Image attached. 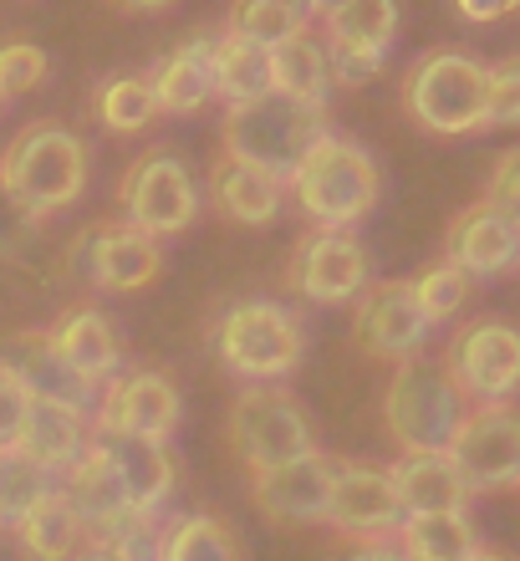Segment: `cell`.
Instances as JSON below:
<instances>
[{
    "label": "cell",
    "instance_id": "obj_48",
    "mask_svg": "<svg viewBox=\"0 0 520 561\" xmlns=\"http://www.w3.org/2000/svg\"><path fill=\"white\" fill-rule=\"evenodd\" d=\"M470 561H510V557H500V551H490V547H475L470 551Z\"/></svg>",
    "mask_w": 520,
    "mask_h": 561
},
{
    "label": "cell",
    "instance_id": "obj_34",
    "mask_svg": "<svg viewBox=\"0 0 520 561\" xmlns=\"http://www.w3.org/2000/svg\"><path fill=\"white\" fill-rule=\"evenodd\" d=\"M51 470L21 449V444H0V526H15L31 505L51 495Z\"/></svg>",
    "mask_w": 520,
    "mask_h": 561
},
{
    "label": "cell",
    "instance_id": "obj_4",
    "mask_svg": "<svg viewBox=\"0 0 520 561\" xmlns=\"http://www.w3.org/2000/svg\"><path fill=\"white\" fill-rule=\"evenodd\" d=\"M485 82L490 67L460 46H434L403 72V113L439 138L485 128Z\"/></svg>",
    "mask_w": 520,
    "mask_h": 561
},
{
    "label": "cell",
    "instance_id": "obj_16",
    "mask_svg": "<svg viewBox=\"0 0 520 561\" xmlns=\"http://www.w3.org/2000/svg\"><path fill=\"white\" fill-rule=\"evenodd\" d=\"M332 465L327 455H301L286 465L251 474V505L276 526H316L327 516V495H332Z\"/></svg>",
    "mask_w": 520,
    "mask_h": 561
},
{
    "label": "cell",
    "instance_id": "obj_10",
    "mask_svg": "<svg viewBox=\"0 0 520 561\" xmlns=\"http://www.w3.org/2000/svg\"><path fill=\"white\" fill-rule=\"evenodd\" d=\"M286 280L312 307H343V301H357L368 291V251H362L357 230L312 225L286 261Z\"/></svg>",
    "mask_w": 520,
    "mask_h": 561
},
{
    "label": "cell",
    "instance_id": "obj_32",
    "mask_svg": "<svg viewBox=\"0 0 520 561\" xmlns=\"http://www.w3.org/2000/svg\"><path fill=\"white\" fill-rule=\"evenodd\" d=\"M301 26H312V15H307L301 0H230V11H224V31H235V36L261 46L286 42Z\"/></svg>",
    "mask_w": 520,
    "mask_h": 561
},
{
    "label": "cell",
    "instance_id": "obj_42",
    "mask_svg": "<svg viewBox=\"0 0 520 561\" xmlns=\"http://www.w3.org/2000/svg\"><path fill=\"white\" fill-rule=\"evenodd\" d=\"M31 215H21L15 209V199L5 190H0V261H15V255L31 245Z\"/></svg>",
    "mask_w": 520,
    "mask_h": 561
},
{
    "label": "cell",
    "instance_id": "obj_43",
    "mask_svg": "<svg viewBox=\"0 0 520 561\" xmlns=\"http://www.w3.org/2000/svg\"><path fill=\"white\" fill-rule=\"evenodd\" d=\"M454 11L475 26H490V21H506L510 11H520V0H454Z\"/></svg>",
    "mask_w": 520,
    "mask_h": 561
},
{
    "label": "cell",
    "instance_id": "obj_44",
    "mask_svg": "<svg viewBox=\"0 0 520 561\" xmlns=\"http://www.w3.org/2000/svg\"><path fill=\"white\" fill-rule=\"evenodd\" d=\"M337 561H408V551L393 547V541H362L353 557H337Z\"/></svg>",
    "mask_w": 520,
    "mask_h": 561
},
{
    "label": "cell",
    "instance_id": "obj_27",
    "mask_svg": "<svg viewBox=\"0 0 520 561\" xmlns=\"http://www.w3.org/2000/svg\"><path fill=\"white\" fill-rule=\"evenodd\" d=\"M11 531H15V547L26 551L31 561H77V551L88 547V526L77 520V511L67 505L61 490L42 495Z\"/></svg>",
    "mask_w": 520,
    "mask_h": 561
},
{
    "label": "cell",
    "instance_id": "obj_2",
    "mask_svg": "<svg viewBox=\"0 0 520 561\" xmlns=\"http://www.w3.org/2000/svg\"><path fill=\"white\" fill-rule=\"evenodd\" d=\"M286 190L297 199V209L307 215L312 225H327V230H353L357 220H368L372 205H378V159L368 148L357 144L347 134H322L301 163L291 169Z\"/></svg>",
    "mask_w": 520,
    "mask_h": 561
},
{
    "label": "cell",
    "instance_id": "obj_45",
    "mask_svg": "<svg viewBox=\"0 0 520 561\" xmlns=\"http://www.w3.org/2000/svg\"><path fill=\"white\" fill-rule=\"evenodd\" d=\"M113 5H123V11H164L169 0H113Z\"/></svg>",
    "mask_w": 520,
    "mask_h": 561
},
{
    "label": "cell",
    "instance_id": "obj_5",
    "mask_svg": "<svg viewBox=\"0 0 520 561\" xmlns=\"http://www.w3.org/2000/svg\"><path fill=\"white\" fill-rule=\"evenodd\" d=\"M327 134V107L297 103L286 92H261L251 103H224L220 144L245 163H261L270 174L291 179L301 153Z\"/></svg>",
    "mask_w": 520,
    "mask_h": 561
},
{
    "label": "cell",
    "instance_id": "obj_18",
    "mask_svg": "<svg viewBox=\"0 0 520 561\" xmlns=\"http://www.w3.org/2000/svg\"><path fill=\"white\" fill-rule=\"evenodd\" d=\"M205 194H209V209H215L220 220L270 225L286 205V179L220 148V159L209 163V174H205Z\"/></svg>",
    "mask_w": 520,
    "mask_h": 561
},
{
    "label": "cell",
    "instance_id": "obj_13",
    "mask_svg": "<svg viewBox=\"0 0 520 561\" xmlns=\"http://www.w3.org/2000/svg\"><path fill=\"white\" fill-rule=\"evenodd\" d=\"M429 322L414 301L408 280H368V291L357 296L353 311V347L378 363H403V357L424 353Z\"/></svg>",
    "mask_w": 520,
    "mask_h": 561
},
{
    "label": "cell",
    "instance_id": "obj_39",
    "mask_svg": "<svg viewBox=\"0 0 520 561\" xmlns=\"http://www.w3.org/2000/svg\"><path fill=\"white\" fill-rule=\"evenodd\" d=\"M485 205H495L520 230V148H506L485 179Z\"/></svg>",
    "mask_w": 520,
    "mask_h": 561
},
{
    "label": "cell",
    "instance_id": "obj_6",
    "mask_svg": "<svg viewBox=\"0 0 520 561\" xmlns=\"http://www.w3.org/2000/svg\"><path fill=\"white\" fill-rule=\"evenodd\" d=\"M215 353L245 383H276L307 353L301 317L281 301H235L215 327Z\"/></svg>",
    "mask_w": 520,
    "mask_h": 561
},
{
    "label": "cell",
    "instance_id": "obj_8",
    "mask_svg": "<svg viewBox=\"0 0 520 561\" xmlns=\"http://www.w3.org/2000/svg\"><path fill=\"white\" fill-rule=\"evenodd\" d=\"M118 205H123V220L128 225H138V230L153 240H164L199 220V184H194L189 163L178 159V153L149 148V153H138V159L123 169Z\"/></svg>",
    "mask_w": 520,
    "mask_h": 561
},
{
    "label": "cell",
    "instance_id": "obj_22",
    "mask_svg": "<svg viewBox=\"0 0 520 561\" xmlns=\"http://www.w3.org/2000/svg\"><path fill=\"white\" fill-rule=\"evenodd\" d=\"M209 57H215V31H194L164 61H153L149 82L164 113L184 118V113H199L215 98V67H209Z\"/></svg>",
    "mask_w": 520,
    "mask_h": 561
},
{
    "label": "cell",
    "instance_id": "obj_7",
    "mask_svg": "<svg viewBox=\"0 0 520 561\" xmlns=\"http://www.w3.org/2000/svg\"><path fill=\"white\" fill-rule=\"evenodd\" d=\"M224 439L235 449V459L245 470H270L286 459L312 455V419L301 414V403L276 383H245L224 414Z\"/></svg>",
    "mask_w": 520,
    "mask_h": 561
},
{
    "label": "cell",
    "instance_id": "obj_17",
    "mask_svg": "<svg viewBox=\"0 0 520 561\" xmlns=\"http://www.w3.org/2000/svg\"><path fill=\"white\" fill-rule=\"evenodd\" d=\"M0 363L31 388V399L72 403V409H82V414L97 409V388H92L88 378L57 353V347H51L46 327H21V332H11V337L0 342Z\"/></svg>",
    "mask_w": 520,
    "mask_h": 561
},
{
    "label": "cell",
    "instance_id": "obj_35",
    "mask_svg": "<svg viewBox=\"0 0 520 561\" xmlns=\"http://www.w3.org/2000/svg\"><path fill=\"white\" fill-rule=\"evenodd\" d=\"M470 271H460L454 261H434V266H424L408 286H414V301L418 311H424V322H449V317H460V307L470 301Z\"/></svg>",
    "mask_w": 520,
    "mask_h": 561
},
{
    "label": "cell",
    "instance_id": "obj_21",
    "mask_svg": "<svg viewBox=\"0 0 520 561\" xmlns=\"http://www.w3.org/2000/svg\"><path fill=\"white\" fill-rule=\"evenodd\" d=\"M393 485H398V501L408 516H424V511H464L475 490L464 485L460 465L449 459V449H414V455H398L388 465Z\"/></svg>",
    "mask_w": 520,
    "mask_h": 561
},
{
    "label": "cell",
    "instance_id": "obj_3",
    "mask_svg": "<svg viewBox=\"0 0 520 561\" xmlns=\"http://www.w3.org/2000/svg\"><path fill=\"white\" fill-rule=\"evenodd\" d=\"M470 414V399L449 378L444 357L414 353L393 363V378L383 388V428L398 444V455L414 449H449L460 419Z\"/></svg>",
    "mask_w": 520,
    "mask_h": 561
},
{
    "label": "cell",
    "instance_id": "obj_1",
    "mask_svg": "<svg viewBox=\"0 0 520 561\" xmlns=\"http://www.w3.org/2000/svg\"><path fill=\"white\" fill-rule=\"evenodd\" d=\"M0 190L15 199L21 215L46 220L77 205L88 190V144L67 123L36 118L0 148Z\"/></svg>",
    "mask_w": 520,
    "mask_h": 561
},
{
    "label": "cell",
    "instance_id": "obj_47",
    "mask_svg": "<svg viewBox=\"0 0 520 561\" xmlns=\"http://www.w3.org/2000/svg\"><path fill=\"white\" fill-rule=\"evenodd\" d=\"M77 561H118V557H113V551H107V547H92V541H88V551H82V557H77Z\"/></svg>",
    "mask_w": 520,
    "mask_h": 561
},
{
    "label": "cell",
    "instance_id": "obj_11",
    "mask_svg": "<svg viewBox=\"0 0 520 561\" xmlns=\"http://www.w3.org/2000/svg\"><path fill=\"white\" fill-rule=\"evenodd\" d=\"M403 501H398V485L393 474L378 470V465H337L332 470V495H327V526L343 541H398V526H403Z\"/></svg>",
    "mask_w": 520,
    "mask_h": 561
},
{
    "label": "cell",
    "instance_id": "obj_9",
    "mask_svg": "<svg viewBox=\"0 0 520 561\" xmlns=\"http://www.w3.org/2000/svg\"><path fill=\"white\" fill-rule=\"evenodd\" d=\"M439 357L470 403H506L520 388V332L500 317L464 322Z\"/></svg>",
    "mask_w": 520,
    "mask_h": 561
},
{
    "label": "cell",
    "instance_id": "obj_36",
    "mask_svg": "<svg viewBox=\"0 0 520 561\" xmlns=\"http://www.w3.org/2000/svg\"><path fill=\"white\" fill-rule=\"evenodd\" d=\"M92 547H107L118 561H164V531L153 516H123L118 526L88 536Z\"/></svg>",
    "mask_w": 520,
    "mask_h": 561
},
{
    "label": "cell",
    "instance_id": "obj_19",
    "mask_svg": "<svg viewBox=\"0 0 520 561\" xmlns=\"http://www.w3.org/2000/svg\"><path fill=\"white\" fill-rule=\"evenodd\" d=\"M444 261H454L470 276H500V271H510L520 261V230L495 205L475 199L470 209H460L449 220Z\"/></svg>",
    "mask_w": 520,
    "mask_h": 561
},
{
    "label": "cell",
    "instance_id": "obj_41",
    "mask_svg": "<svg viewBox=\"0 0 520 561\" xmlns=\"http://www.w3.org/2000/svg\"><path fill=\"white\" fill-rule=\"evenodd\" d=\"M26 414H31V388L0 363V444H15Z\"/></svg>",
    "mask_w": 520,
    "mask_h": 561
},
{
    "label": "cell",
    "instance_id": "obj_15",
    "mask_svg": "<svg viewBox=\"0 0 520 561\" xmlns=\"http://www.w3.org/2000/svg\"><path fill=\"white\" fill-rule=\"evenodd\" d=\"M72 266L103 291H143L164 271V245L128 220H97L88 236H77Z\"/></svg>",
    "mask_w": 520,
    "mask_h": 561
},
{
    "label": "cell",
    "instance_id": "obj_14",
    "mask_svg": "<svg viewBox=\"0 0 520 561\" xmlns=\"http://www.w3.org/2000/svg\"><path fill=\"white\" fill-rule=\"evenodd\" d=\"M184 419V399H178L174 378L164 373H123V378H107V388L97 393V409H92V434H138V439H159Z\"/></svg>",
    "mask_w": 520,
    "mask_h": 561
},
{
    "label": "cell",
    "instance_id": "obj_26",
    "mask_svg": "<svg viewBox=\"0 0 520 561\" xmlns=\"http://www.w3.org/2000/svg\"><path fill=\"white\" fill-rule=\"evenodd\" d=\"M270 82L276 92L297 98V103H312V107H327L332 103V61H327V42L316 36L312 26H301L297 36L270 46Z\"/></svg>",
    "mask_w": 520,
    "mask_h": 561
},
{
    "label": "cell",
    "instance_id": "obj_33",
    "mask_svg": "<svg viewBox=\"0 0 520 561\" xmlns=\"http://www.w3.org/2000/svg\"><path fill=\"white\" fill-rule=\"evenodd\" d=\"M164 561H245V547L220 516H178L164 531Z\"/></svg>",
    "mask_w": 520,
    "mask_h": 561
},
{
    "label": "cell",
    "instance_id": "obj_37",
    "mask_svg": "<svg viewBox=\"0 0 520 561\" xmlns=\"http://www.w3.org/2000/svg\"><path fill=\"white\" fill-rule=\"evenodd\" d=\"M46 51L36 42H0V103H15L46 82Z\"/></svg>",
    "mask_w": 520,
    "mask_h": 561
},
{
    "label": "cell",
    "instance_id": "obj_28",
    "mask_svg": "<svg viewBox=\"0 0 520 561\" xmlns=\"http://www.w3.org/2000/svg\"><path fill=\"white\" fill-rule=\"evenodd\" d=\"M209 67H215V98H224V103H251L261 92H276V82H270V46L245 42V36L224 26L215 31Z\"/></svg>",
    "mask_w": 520,
    "mask_h": 561
},
{
    "label": "cell",
    "instance_id": "obj_38",
    "mask_svg": "<svg viewBox=\"0 0 520 561\" xmlns=\"http://www.w3.org/2000/svg\"><path fill=\"white\" fill-rule=\"evenodd\" d=\"M485 128H520V57L490 67V82H485Z\"/></svg>",
    "mask_w": 520,
    "mask_h": 561
},
{
    "label": "cell",
    "instance_id": "obj_12",
    "mask_svg": "<svg viewBox=\"0 0 520 561\" xmlns=\"http://www.w3.org/2000/svg\"><path fill=\"white\" fill-rule=\"evenodd\" d=\"M449 459L460 465L470 490H506L520 485V409L510 403H475L460 419Z\"/></svg>",
    "mask_w": 520,
    "mask_h": 561
},
{
    "label": "cell",
    "instance_id": "obj_29",
    "mask_svg": "<svg viewBox=\"0 0 520 561\" xmlns=\"http://www.w3.org/2000/svg\"><path fill=\"white\" fill-rule=\"evenodd\" d=\"M398 547L408 551V561H470L479 541L464 511H424V516H403Z\"/></svg>",
    "mask_w": 520,
    "mask_h": 561
},
{
    "label": "cell",
    "instance_id": "obj_49",
    "mask_svg": "<svg viewBox=\"0 0 520 561\" xmlns=\"http://www.w3.org/2000/svg\"><path fill=\"white\" fill-rule=\"evenodd\" d=\"M516 266H520V261H516Z\"/></svg>",
    "mask_w": 520,
    "mask_h": 561
},
{
    "label": "cell",
    "instance_id": "obj_20",
    "mask_svg": "<svg viewBox=\"0 0 520 561\" xmlns=\"http://www.w3.org/2000/svg\"><path fill=\"white\" fill-rule=\"evenodd\" d=\"M61 495H67V505L77 511V520L88 526V536L107 531V526H118L123 516H138L134 501H128V485H123L118 465L107 459V449L97 439L82 449V459H77V465H67Z\"/></svg>",
    "mask_w": 520,
    "mask_h": 561
},
{
    "label": "cell",
    "instance_id": "obj_46",
    "mask_svg": "<svg viewBox=\"0 0 520 561\" xmlns=\"http://www.w3.org/2000/svg\"><path fill=\"white\" fill-rule=\"evenodd\" d=\"M301 5H307V15H332L343 0H301Z\"/></svg>",
    "mask_w": 520,
    "mask_h": 561
},
{
    "label": "cell",
    "instance_id": "obj_31",
    "mask_svg": "<svg viewBox=\"0 0 520 561\" xmlns=\"http://www.w3.org/2000/svg\"><path fill=\"white\" fill-rule=\"evenodd\" d=\"M327 21V46H378L388 51L398 36V5L393 0H343Z\"/></svg>",
    "mask_w": 520,
    "mask_h": 561
},
{
    "label": "cell",
    "instance_id": "obj_24",
    "mask_svg": "<svg viewBox=\"0 0 520 561\" xmlns=\"http://www.w3.org/2000/svg\"><path fill=\"white\" fill-rule=\"evenodd\" d=\"M15 444L26 449L36 465L57 474L67 465L82 459V449L92 444V414L72 409V403H57V399H31V414L15 434Z\"/></svg>",
    "mask_w": 520,
    "mask_h": 561
},
{
    "label": "cell",
    "instance_id": "obj_30",
    "mask_svg": "<svg viewBox=\"0 0 520 561\" xmlns=\"http://www.w3.org/2000/svg\"><path fill=\"white\" fill-rule=\"evenodd\" d=\"M164 107L153 98L149 77H103L92 88V118L103 123L107 134H143Z\"/></svg>",
    "mask_w": 520,
    "mask_h": 561
},
{
    "label": "cell",
    "instance_id": "obj_25",
    "mask_svg": "<svg viewBox=\"0 0 520 561\" xmlns=\"http://www.w3.org/2000/svg\"><path fill=\"white\" fill-rule=\"evenodd\" d=\"M107 449V459L118 465L128 501L138 516H159V505L174 495V459L159 439H138V434H92Z\"/></svg>",
    "mask_w": 520,
    "mask_h": 561
},
{
    "label": "cell",
    "instance_id": "obj_23",
    "mask_svg": "<svg viewBox=\"0 0 520 561\" xmlns=\"http://www.w3.org/2000/svg\"><path fill=\"white\" fill-rule=\"evenodd\" d=\"M46 337H51V347H57V353L67 357L92 388H103L107 378L118 373L123 342L97 307H67L57 322L46 327Z\"/></svg>",
    "mask_w": 520,
    "mask_h": 561
},
{
    "label": "cell",
    "instance_id": "obj_40",
    "mask_svg": "<svg viewBox=\"0 0 520 561\" xmlns=\"http://www.w3.org/2000/svg\"><path fill=\"white\" fill-rule=\"evenodd\" d=\"M327 61L337 88H362V82H372L383 72L388 51H378V46H327Z\"/></svg>",
    "mask_w": 520,
    "mask_h": 561
}]
</instances>
